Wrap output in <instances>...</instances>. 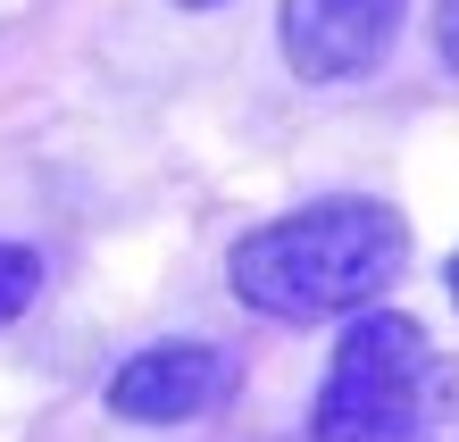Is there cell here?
Wrapping results in <instances>:
<instances>
[{"label": "cell", "mask_w": 459, "mask_h": 442, "mask_svg": "<svg viewBox=\"0 0 459 442\" xmlns=\"http://www.w3.org/2000/svg\"><path fill=\"white\" fill-rule=\"evenodd\" d=\"M410 267V226L393 201H309L292 217H267L226 251V284L242 309L276 325H317V317H359L393 275Z\"/></svg>", "instance_id": "cell-1"}, {"label": "cell", "mask_w": 459, "mask_h": 442, "mask_svg": "<svg viewBox=\"0 0 459 442\" xmlns=\"http://www.w3.org/2000/svg\"><path fill=\"white\" fill-rule=\"evenodd\" d=\"M451 434H459V359H443L418 317L359 309L309 401V442H451Z\"/></svg>", "instance_id": "cell-2"}, {"label": "cell", "mask_w": 459, "mask_h": 442, "mask_svg": "<svg viewBox=\"0 0 459 442\" xmlns=\"http://www.w3.org/2000/svg\"><path fill=\"white\" fill-rule=\"evenodd\" d=\"M410 0H276V42L301 84H359L393 59Z\"/></svg>", "instance_id": "cell-3"}, {"label": "cell", "mask_w": 459, "mask_h": 442, "mask_svg": "<svg viewBox=\"0 0 459 442\" xmlns=\"http://www.w3.org/2000/svg\"><path fill=\"white\" fill-rule=\"evenodd\" d=\"M234 393V359L218 342H151L109 376V418L126 426H193Z\"/></svg>", "instance_id": "cell-4"}, {"label": "cell", "mask_w": 459, "mask_h": 442, "mask_svg": "<svg viewBox=\"0 0 459 442\" xmlns=\"http://www.w3.org/2000/svg\"><path fill=\"white\" fill-rule=\"evenodd\" d=\"M34 292H42V251H25V242H0V325H9Z\"/></svg>", "instance_id": "cell-5"}, {"label": "cell", "mask_w": 459, "mask_h": 442, "mask_svg": "<svg viewBox=\"0 0 459 442\" xmlns=\"http://www.w3.org/2000/svg\"><path fill=\"white\" fill-rule=\"evenodd\" d=\"M435 50H443V67L459 75V0H435Z\"/></svg>", "instance_id": "cell-6"}, {"label": "cell", "mask_w": 459, "mask_h": 442, "mask_svg": "<svg viewBox=\"0 0 459 442\" xmlns=\"http://www.w3.org/2000/svg\"><path fill=\"white\" fill-rule=\"evenodd\" d=\"M443 292H451V309H459V251H451V267H443Z\"/></svg>", "instance_id": "cell-7"}, {"label": "cell", "mask_w": 459, "mask_h": 442, "mask_svg": "<svg viewBox=\"0 0 459 442\" xmlns=\"http://www.w3.org/2000/svg\"><path fill=\"white\" fill-rule=\"evenodd\" d=\"M176 9H218V0H176Z\"/></svg>", "instance_id": "cell-8"}]
</instances>
